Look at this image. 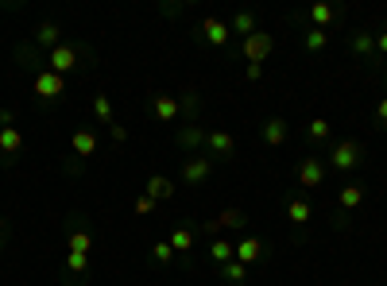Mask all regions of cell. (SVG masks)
I'll use <instances>...</instances> for the list:
<instances>
[{
    "label": "cell",
    "instance_id": "cell-1",
    "mask_svg": "<svg viewBox=\"0 0 387 286\" xmlns=\"http://www.w3.org/2000/svg\"><path fill=\"white\" fill-rule=\"evenodd\" d=\"M31 89H35V97H43V101H59L62 93H66V77H62V74H54V70H47V66H43L39 74H35Z\"/></svg>",
    "mask_w": 387,
    "mask_h": 286
},
{
    "label": "cell",
    "instance_id": "cell-2",
    "mask_svg": "<svg viewBox=\"0 0 387 286\" xmlns=\"http://www.w3.org/2000/svg\"><path fill=\"white\" fill-rule=\"evenodd\" d=\"M356 163H360V143H353V140H341L329 151V167L333 170H353Z\"/></svg>",
    "mask_w": 387,
    "mask_h": 286
},
{
    "label": "cell",
    "instance_id": "cell-3",
    "mask_svg": "<svg viewBox=\"0 0 387 286\" xmlns=\"http://www.w3.org/2000/svg\"><path fill=\"white\" fill-rule=\"evenodd\" d=\"M74 66H78V51H74V47H66V43H59V47L47 54V70H54V74H62V77H66Z\"/></svg>",
    "mask_w": 387,
    "mask_h": 286
},
{
    "label": "cell",
    "instance_id": "cell-4",
    "mask_svg": "<svg viewBox=\"0 0 387 286\" xmlns=\"http://www.w3.org/2000/svg\"><path fill=\"white\" fill-rule=\"evenodd\" d=\"M271 47H275V39H271L268 31H256V35H248V39H244V59L263 66V59L271 54Z\"/></svg>",
    "mask_w": 387,
    "mask_h": 286
},
{
    "label": "cell",
    "instance_id": "cell-5",
    "mask_svg": "<svg viewBox=\"0 0 387 286\" xmlns=\"http://www.w3.org/2000/svg\"><path fill=\"white\" fill-rule=\"evenodd\" d=\"M321 182H326V167H321L314 155H306V159L298 163V186H306V190H318Z\"/></svg>",
    "mask_w": 387,
    "mask_h": 286
},
{
    "label": "cell",
    "instance_id": "cell-6",
    "mask_svg": "<svg viewBox=\"0 0 387 286\" xmlns=\"http://www.w3.org/2000/svg\"><path fill=\"white\" fill-rule=\"evenodd\" d=\"M152 112H155V120H163V124H170V120H178V112H182V105H178V97H175V93H155Z\"/></svg>",
    "mask_w": 387,
    "mask_h": 286
},
{
    "label": "cell",
    "instance_id": "cell-7",
    "mask_svg": "<svg viewBox=\"0 0 387 286\" xmlns=\"http://www.w3.org/2000/svg\"><path fill=\"white\" fill-rule=\"evenodd\" d=\"M70 151H74L78 159H89V155H97V132H89V128H78V132L70 135Z\"/></svg>",
    "mask_w": 387,
    "mask_h": 286
},
{
    "label": "cell",
    "instance_id": "cell-8",
    "mask_svg": "<svg viewBox=\"0 0 387 286\" xmlns=\"http://www.w3.org/2000/svg\"><path fill=\"white\" fill-rule=\"evenodd\" d=\"M202 35H205V43H210V47H225V43H228V35H233V27H228L225 20H213V16H205V20H202Z\"/></svg>",
    "mask_w": 387,
    "mask_h": 286
},
{
    "label": "cell",
    "instance_id": "cell-9",
    "mask_svg": "<svg viewBox=\"0 0 387 286\" xmlns=\"http://www.w3.org/2000/svg\"><path fill=\"white\" fill-rule=\"evenodd\" d=\"M210 170H213V163L205 159V155H194V159H186V167H182V182L198 186V182L210 178Z\"/></svg>",
    "mask_w": 387,
    "mask_h": 286
},
{
    "label": "cell",
    "instance_id": "cell-10",
    "mask_svg": "<svg viewBox=\"0 0 387 286\" xmlns=\"http://www.w3.org/2000/svg\"><path fill=\"white\" fill-rule=\"evenodd\" d=\"M263 140H268V147H283L286 140H291V128H286L283 116H271L268 124H263Z\"/></svg>",
    "mask_w": 387,
    "mask_h": 286
},
{
    "label": "cell",
    "instance_id": "cell-11",
    "mask_svg": "<svg viewBox=\"0 0 387 286\" xmlns=\"http://www.w3.org/2000/svg\"><path fill=\"white\" fill-rule=\"evenodd\" d=\"M147 197H152L155 205L170 202V197H175V182H170V178H163V174H152V178H147Z\"/></svg>",
    "mask_w": 387,
    "mask_h": 286
},
{
    "label": "cell",
    "instance_id": "cell-12",
    "mask_svg": "<svg viewBox=\"0 0 387 286\" xmlns=\"http://www.w3.org/2000/svg\"><path fill=\"white\" fill-rule=\"evenodd\" d=\"M256 259H263V244L256 240V236H244V240L236 244V263H244V267H252Z\"/></svg>",
    "mask_w": 387,
    "mask_h": 286
},
{
    "label": "cell",
    "instance_id": "cell-13",
    "mask_svg": "<svg viewBox=\"0 0 387 286\" xmlns=\"http://www.w3.org/2000/svg\"><path fill=\"white\" fill-rule=\"evenodd\" d=\"M0 151L8 155V159L24 151V135H20L16 124H4V128H0Z\"/></svg>",
    "mask_w": 387,
    "mask_h": 286
},
{
    "label": "cell",
    "instance_id": "cell-14",
    "mask_svg": "<svg viewBox=\"0 0 387 286\" xmlns=\"http://www.w3.org/2000/svg\"><path fill=\"white\" fill-rule=\"evenodd\" d=\"M244 213H240V209H225V213H221V217H213L210 220V225H205V232H221V228H244Z\"/></svg>",
    "mask_w": 387,
    "mask_h": 286
},
{
    "label": "cell",
    "instance_id": "cell-15",
    "mask_svg": "<svg viewBox=\"0 0 387 286\" xmlns=\"http://www.w3.org/2000/svg\"><path fill=\"white\" fill-rule=\"evenodd\" d=\"M310 217H314V205L306 202V197H291V202H286V220H291V225H306Z\"/></svg>",
    "mask_w": 387,
    "mask_h": 286
},
{
    "label": "cell",
    "instance_id": "cell-16",
    "mask_svg": "<svg viewBox=\"0 0 387 286\" xmlns=\"http://www.w3.org/2000/svg\"><path fill=\"white\" fill-rule=\"evenodd\" d=\"M205 143H210V151L221 155V159H228V155L236 151V140L228 132H210V135H205Z\"/></svg>",
    "mask_w": 387,
    "mask_h": 286
},
{
    "label": "cell",
    "instance_id": "cell-17",
    "mask_svg": "<svg viewBox=\"0 0 387 286\" xmlns=\"http://www.w3.org/2000/svg\"><path fill=\"white\" fill-rule=\"evenodd\" d=\"M360 202H364V186H356V182L341 186V194H337V205H341V209H345V213H353Z\"/></svg>",
    "mask_w": 387,
    "mask_h": 286
},
{
    "label": "cell",
    "instance_id": "cell-18",
    "mask_svg": "<svg viewBox=\"0 0 387 286\" xmlns=\"http://www.w3.org/2000/svg\"><path fill=\"white\" fill-rule=\"evenodd\" d=\"M310 20H314V27H318V31H326V27L337 20V8H333V4H326V0H318V4L310 8Z\"/></svg>",
    "mask_w": 387,
    "mask_h": 286
},
{
    "label": "cell",
    "instance_id": "cell-19",
    "mask_svg": "<svg viewBox=\"0 0 387 286\" xmlns=\"http://www.w3.org/2000/svg\"><path fill=\"white\" fill-rule=\"evenodd\" d=\"M66 248H70V252H78V255H89L93 252V236L85 232V228H74V232L66 236Z\"/></svg>",
    "mask_w": 387,
    "mask_h": 286
},
{
    "label": "cell",
    "instance_id": "cell-20",
    "mask_svg": "<svg viewBox=\"0 0 387 286\" xmlns=\"http://www.w3.org/2000/svg\"><path fill=\"white\" fill-rule=\"evenodd\" d=\"M210 259L221 263V267H225V263H233L236 259V244H228V240H213V244H210Z\"/></svg>",
    "mask_w": 387,
    "mask_h": 286
},
{
    "label": "cell",
    "instance_id": "cell-21",
    "mask_svg": "<svg viewBox=\"0 0 387 286\" xmlns=\"http://www.w3.org/2000/svg\"><path fill=\"white\" fill-rule=\"evenodd\" d=\"M205 135H210V132H202L198 124H182V132H178V143H182L186 151H194L198 143H205Z\"/></svg>",
    "mask_w": 387,
    "mask_h": 286
},
{
    "label": "cell",
    "instance_id": "cell-22",
    "mask_svg": "<svg viewBox=\"0 0 387 286\" xmlns=\"http://www.w3.org/2000/svg\"><path fill=\"white\" fill-rule=\"evenodd\" d=\"M59 24H39V27H35V43H39V47H51V51H54V47H59Z\"/></svg>",
    "mask_w": 387,
    "mask_h": 286
},
{
    "label": "cell",
    "instance_id": "cell-23",
    "mask_svg": "<svg viewBox=\"0 0 387 286\" xmlns=\"http://www.w3.org/2000/svg\"><path fill=\"white\" fill-rule=\"evenodd\" d=\"M170 248H175V255L194 252V228H175V232H170Z\"/></svg>",
    "mask_w": 387,
    "mask_h": 286
},
{
    "label": "cell",
    "instance_id": "cell-24",
    "mask_svg": "<svg viewBox=\"0 0 387 286\" xmlns=\"http://www.w3.org/2000/svg\"><path fill=\"white\" fill-rule=\"evenodd\" d=\"M93 116L101 120V124H112V101H109V93H97V97H93Z\"/></svg>",
    "mask_w": 387,
    "mask_h": 286
},
{
    "label": "cell",
    "instance_id": "cell-25",
    "mask_svg": "<svg viewBox=\"0 0 387 286\" xmlns=\"http://www.w3.org/2000/svg\"><path fill=\"white\" fill-rule=\"evenodd\" d=\"M228 27H233V31H240L248 39V35H256V16H252V12H236Z\"/></svg>",
    "mask_w": 387,
    "mask_h": 286
},
{
    "label": "cell",
    "instance_id": "cell-26",
    "mask_svg": "<svg viewBox=\"0 0 387 286\" xmlns=\"http://www.w3.org/2000/svg\"><path fill=\"white\" fill-rule=\"evenodd\" d=\"M306 135H310L314 143H326L329 140V120H321V116H314L310 124H306Z\"/></svg>",
    "mask_w": 387,
    "mask_h": 286
},
{
    "label": "cell",
    "instance_id": "cell-27",
    "mask_svg": "<svg viewBox=\"0 0 387 286\" xmlns=\"http://www.w3.org/2000/svg\"><path fill=\"white\" fill-rule=\"evenodd\" d=\"M152 259H155V263H163V267H167V263L175 259V248H170V240H159V244H152Z\"/></svg>",
    "mask_w": 387,
    "mask_h": 286
},
{
    "label": "cell",
    "instance_id": "cell-28",
    "mask_svg": "<svg viewBox=\"0 0 387 286\" xmlns=\"http://www.w3.org/2000/svg\"><path fill=\"white\" fill-rule=\"evenodd\" d=\"M66 271H70V275H85V271H89V255L66 252Z\"/></svg>",
    "mask_w": 387,
    "mask_h": 286
},
{
    "label": "cell",
    "instance_id": "cell-29",
    "mask_svg": "<svg viewBox=\"0 0 387 286\" xmlns=\"http://www.w3.org/2000/svg\"><path fill=\"white\" fill-rule=\"evenodd\" d=\"M302 43H306V51H321V47L329 43V31H318V27H310Z\"/></svg>",
    "mask_w": 387,
    "mask_h": 286
},
{
    "label": "cell",
    "instance_id": "cell-30",
    "mask_svg": "<svg viewBox=\"0 0 387 286\" xmlns=\"http://www.w3.org/2000/svg\"><path fill=\"white\" fill-rule=\"evenodd\" d=\"M353 47H356V54H372V51H376V35H372V31H360V35L353 39Z\"/></svg>",
    "mask_w": 387,
    "mask_h": 286
},
{
    "label": "cell",
    "instance_id": "cell-31",
    "mask_svg": "<svg viewBox=\"0 0 387 286\" xmlns=\"http://www.w3.org/2000/svg\"><path fill=\"white\" fill-rule=\"evenodd\" d=\"M244 275H248V267H244V263H225V278H228V283H244Z\"/></svg>",
    "mask_w": 387,
    "mask_h": 286
},
{
    "label": "cell",
    "instance_id": "cell-32",
    "mask_svg": "<svg viewBox=\"0 0 387 286\" xmlns=\"http://www.w3.org/2000/svg\"><path fill=\"white\" fill-rule=\"evenodd\" d=\"M132 209L140 213V217H152V213L159 209V205H155V202H152V197H147V194H140V197H136V205H132Z\"/></svg>",
    "mask_w": 387,
    "mask_h": 286
},
{
    "label": "cell",
    "instance_id": "cell-33",
    "mask_svg": "<svg viewBox=\"0 0 387 286\" xmlns=\"http://www.w3.org/2000/svg\"><path fill=\"white\" fill-rule=\"evenodd\" d=\"M244 74H248V82H260V77H263V66H260V62H248Z\"/></svg>",
    "mask_w": 387,
    "mask_h": 286
},
{
    "label": "cell",
    "instance_id": "cell-34",
    "mask_svg": "<svg viewBox=\"0 0 387 286\" xmlns=\"http://www.w3.org/2000/svg\"><path fill=\"white\" fill-rule=\"evenodd\" d=\"M109 132H112V140H117V143L128 140V128H124V124H109Z\"/></svg>",
    "mask_w": 387,
    "mask_h": 286
},
{
    "label": "cell",
    "instance_id": "cell-35",
    "mask_svg": "<svg viewBox=\"0 0 387 286\" xmlns=\"http://www.w3.org/2000/svg\"><path fill=\"white\" fill-rule=\"evenodd\" d=\"M376 120H379V124H387V97H379V105H376Z\"/></svg>",
    "mask_w": 387,
    "mask_h": 286
},
{
    "label": "cell",
    "instance_id": "cell-36",
    "mask_svg": "<svg viewBox=\"0 0 387 286\" xmlns=\"http://www.w3.org/2000/svg\"><path fill=\"white\" fill-rule=\"evenodd\" d=\"M376 51L387 54V31H376Z\"/></svg>",
    "mask_w": 387,
    "mask_h": 286
},
{
    "label": "cell",
    "instance_id": "cell-37",
    "mask_svg": "<svg viewBox=\"0 0 387 286\" xmlns=\"http://www.w3.org/2000/svg\"><path fill=\"white\" fill-rule=\"evenodd\" d=\"M4 236H8V228H4V220H0V248H4Z\"/></svg>",
    "mask_w": 387,
    "mask_h": 286
}]
</instances>
